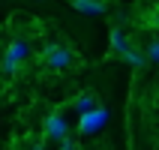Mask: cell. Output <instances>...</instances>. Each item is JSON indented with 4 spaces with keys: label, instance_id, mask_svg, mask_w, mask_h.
Returning <instances> with one entry per match:
<instances>
[{
    "label": "cell",
    "instance_id": "1",
    "mask_svg": "<svg viewBox=\"0 0 159 150\" xmlns=\"http://www.w3.org/2000/svg\"><path fill=\"white\" fill-rule=\"evenodd\" d=\"M42 63L48 66V69H66V66L75 63V57H72V51L63 48V45H48V48L42 51Z\"/></svg>",
    "mask_w": 159,
    "mask_h": 150
},
{
    "label": "cell",
    "instance_id": "2",
    "mask_svg": "<svg viewBox=\"0 0 159 150\" xmlns=\"http://www.w3.org/2000/svg\"><path fill=\"white\" fill-rule=\"evenodd\" d=\"M105 120H108V108L96 105L93 111H84V114L78 117V129H81L84 135H87V132H96V129L105 123Z\"/></svg>",
    "mask_w": 159,
    "mask_h": 150
},
{
    "label": "cell",
    "instance_id": "3",
    "mask_svg": "<svg viewBox=\"0 0 159 150\" xmlns=\"http://www.w3.org/2000/svg\"><path fill=\"white\" fill-rule=\"evenodd\" d=\"M42 129H45V138H51V141H63L66 138V120L60 114H48Z\"/></svg>",
    "mask_w": 159,
    "mask_h": 150
},
{
    "label": "cell",
    "instance_id": "4",
    "mask_svg": "<svg viewBox=\"0 0 159 150\" xmlns=\"http://www.w3.org/2000/svg\"><path fill=\"white\" fill-rule=\"evenodd\" d=\"M27 54H30V48H27V42H21V39H15V42L6 48V57H9V60H15V63L27 60Z\"/></svg>",
    "mask_w": 159,
    "mask_h": 150
},
{
    "label": "cell",
    "instance_id": "5",
    "mask_svg": "<svg viewBox=\"0 0 159 150\" xmlns=\"http://www.w3.org/2000/svg\"><path fill=\"white\" fill-rule=\"evenodd\" d=\"M72 105L78 108L81 114H84V111H93V108H96V96H93V93H78V96L72 99Z\"/></svg>",
    "mask_w": 159,
    "mask_h": 150
},
{
    "label": "cell",
    "instance_id": "6",
    "mask_svg": "<svg viewBox=\"0 0 159 150\" xmlns=\"http://www.w3.org/2000/svg\"><path fill=\"white\" fill-rule=\"evenodd\" d=\"M111 45H114V51H120L123 57H126V51L132 48V45L126 42V36H123V30H120V27H114V30H111Z\"/></svg>",
    "mask_w": 159,
    "mask_h": 150
},
{
    "label": "cell",
    "instance_id": "7",
    "mask_svg": "<svg viewBox=\"0 0 159 150\" xmlns=\"http://www.w3.org/2000/svg\"><path fill=\"white\" fill-rule=\"evenodd\" d=\"M69 3L78 9V12H87V15H99V12H102V6H99L96 0H69Z\"/></svg>",
    "mask_w": 159,
    "mask_h": 150
},
{
    "label": "cell",
    "instance_id": "8",
    "mask_svg": "<svg viewBox=\"0 0 159 150\" xmlns=\"http://www.w3.org/2000/svg\"><path fill=\"white\" fill-rule=\"evenodd\" d=\"M0 66H3V72H6V75H15V72H18V66H21V63H15V60H9L6 54H3V63H0Z\"/></svg>",
    "mask_w": 159,
    "mask_h": 150
},
{
    "label": "cell",
    "instance_id": "9",
    "mask_svg": "<svg viewBox=\"0 0 159 150\" xmlns=\"http://www.w3.org/2000/svg\"><path fill=\"white\" fill-rule=\"evenodd\" d=\"M147 60H150V63H159V42H150V45H147Z\"/></svg>",
    "mask_w": 159,
    "mask_h": 150
},
{
    "label": "cell",
    "instance_id": "10",
    "mask_svg": "<svg viewBox=\"0 0 159 150\" xmlns=\"http://www.w3.org/2000/svg\"><path fill=\"white\" fill-rule=\"evenodd\" d=\"M60 150H78V144H75V141L69 138V135H66V138L60 141Z\"/></svg>",
    "mask_w": 159,
    "mask_h": 150
}]
</instances>
